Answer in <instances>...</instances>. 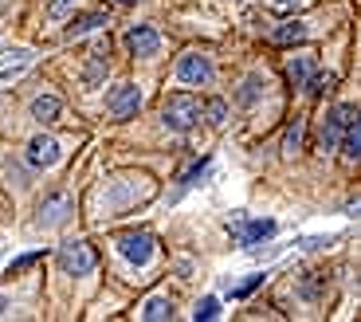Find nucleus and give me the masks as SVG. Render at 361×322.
I'll return each instance as SVG.
<instances>
[{
	"label": "nucleus",
	"mask_w": 361,
	"mask_h": 322,
	"mask_svg": "<svg viewBox=\"0 0 361 322\" xmlns=\"http://www.w3.org/2000/svg\"><path fill=\"white\" fill-rule=\"evenodd\" d=\"M36 260H44V256H39V251H27V256H20V260L12 263V271H24V268H32Z\"/></svg>",
	"instance_id": "412c9836"
},
{
	"label": "nucleus",
	"mask_w": 361,
	"mask_h": 322,
	"mask_svg": "<svg viewBox=\"0 0 361 322\" xmlns=\"http://www.w3.org/2000/svg\"><path fill=\"white\" fill-rule=\"evenodd\" d=\"M154 236L145 232V228H137V232H122L118 236V251L126 256L130 263H149V256H154Z\"/></svg>",
	"instance_id": "20e7f679"
},
{
	"label": "nucleus",
	"mask_w": 361,
	"mask_h": 322,
	"mask_svg": "<svg viewBox=\"0 0 361 322\" xmlns=\"http://www.w3.org/2000/svg\"><path fill=\"white\" fill-rule=\"evenodd\" d=\"M106 24V12H87V16L82 20H71V24H67V36H87V32H94V28H102Z\"/></svg>",
	"instance_id": "f8f14e48"
},
{
	"label": "nucleus",
	"mask_w": 361,
	"mask_h": 322,
	"mask_svg": "<svg viewBox=\"0 0 361 322\" xmlns=\"http://www.w3.org/2000/svg\"><path fill=\"white\" fill-rule=\"evenodd\" d=\"M32 114H36L39 122H55V118H59V99H51V95H39V99L32 102Z\"/></svg>",
	"instance_id": "4468645a"
},
{
	"label": "nucleus",
	"mask_w": 361,
	"mask_h": 322,
	"mask_svg": "<svg viewBox=\"0 0 361 322\" xmlns=\"http://www.w3.org/2000/svg\"><path fill=\"white\" fill-rule=\"evenodd\" d=\"M353 118H357V110H353L350 102H342V107L330 110L326 122H322V130H318V150L334 153L338 150V138H342V130H345V122H353Z\"/></svg>",
	"instance_id": "f03ea898"
},
{
	"label": "nucleus",
	"mask_w": 361,
	"mask_h": 322,
	"mask_svg": "<svg viewBox=\"0 0 361 322\" xmlns=\"http://www.w3.org/2000/svg\"><path fill=\"white\" fill-rule=\"evenodd\" d=\"M310 75H314V59H307V55H298V59L287 63V79L295 83V87H307Z\"/></svg>",
	"instance_id": "9b49d317"
},
{
	"label": "nucleus",
	"mask_w": 361,
	"mask_h": 322,
	"mask_svg": "<svg viewBox=\"0 0 361 322\" xmlns=\"http://www.w3.org/2000/svg\"><path fill=\"white\" fill-rule=\"evenodd\" d=\"M59 161V142H55L51 134H39L27 142V165H36V169H47V165H55Z\"/></svg>",
	"instance_id": "0eeeda50"
},
{
	"label": "nucleus",
	"mask_w": 361,
	"mask_h": 322,
	"mask_svg": "<svg viewBox=\"0 0 361 322\" xmlns=\"http://www.w3.org/2000/svg\"><path fill=\"white\" fill-rule=\"evenodd\" d=\"M161 118H165L169 130L189 134L192 126L204 118V107H200V99H192V95H169V99L161 102Z\"/></svg>",
	"instance_id": "f257e3e1"
},
{
	"label": "nucleus",
	"mask_w": 361,
	"mask_h": 322,
	"mask_svg": "<svg viewBox=\"0 0 361 322\" xmlns=\"http://www.w3.org/2000/svg\"><path fill=\"white\" fill-rule=\"evenodd\" d=\"M302 40H307V28L302 24H283L279 32H275V44L279 47H298Z\"/></svg>",
	"instance_id": "ddd939ff"
},
{
	"label": "nucleus",
	"mask_w": 361,
	"mask_h": 322,
	"mask_svg": "<svg viewBox=\"0 0 361 322\" xmlns=\"http://www.w3.org/2000/svg\"><path fill=\"white\" fill-rule=\"evenodd\" d=\"M102 75H106V67H102V63L94 59V63L87 67V87H99V83H102Z\"/></svg>",
	"instance_id": "aec40b11"
},
{
	"label": "nucleus",
	"mask_w": 361,
	"mask_h": 322,
	"mask_svg": "<svg viewBox=\"0 0 361 322\" xmlns=\"http://www.w3.org/2000/svg\"><path fill=\"white\" fill-rule=\"evenodd\" d=\"M0 314H4V299H0Z\"/></svg>",
	"instance_id": "b1692460"
},
{
	"label": "nucleus",
	"mask_w": 361,
	"mask_h": 322,
	"mask_svg": "<svg viewBox=\"0 0 361 322\" xmlns=\"http://www.w3.org/2000/svg\"><path fill=\"white\" fill-rule=\"evenodd\" d=\"M177 79L189 83V87H204L208 79H212V59L200 52H185L177 59Z\"/></svg>",
	"instance_id": "7ed1b4c3"
},
{
	"label": "nucleus",
	"mask_w": 361,
	"mask_h": 322,
	"mask_svg": "<svg viewBox=\"0 0 361 322\" xmlns=\"http://www.w3.org/2000/svg\"><path fill=\"white\" fill-rule=\"evenodd\" d=\"M204 118H208L212 126H220V122H224V118H228V107H224V99H212V102H208V107H204Z\"/></svg>",
	"instance_id": "dca6fc26"
},
{
	"label": "nucleus",
	"mask_w": 361,
	"mask_h": 322,
	"mask_svg": "<svg viewBox=\"0 0 361 322\" xmlns=\"http://www.w3.org/2000/svg\"><path fill=\"white\" fill-rule=\"evenodd\" d=\"M338 150H342L345 161H357V153H361V126H357V118H353V122H345L342 138H338Z\"/></svg>",
	"instance_id": "9d476101"
},
{
	"label": "nucleus",
	"mask_w": 361,
	"mask_h": 322,
	"mask_svg": "<svg viewBox=\"0 0 361 322\" xmlns=\"http://www.w3.org/2000/svg\"><path fill=\"white\" fill-rule=\"evenodd\" d=\"M255 287H263V275H252V279H244V283H240V287L232 291V299H247V295L255 291Z\"/></svg>",
	"instance_id": "a211bd4d"
},
{
	"label": "nucleus",
	"mask_w": 361,
	"mask_h": 322,
	"mask_svg": "<svg viewBox=\"0 0 361 322\" xmlns=\"http://www.w3.org/2000/svg\"><path fill=\"white\" fill-rule=\"evenodd\" d=\"M126 47L134 55H154L157 47H161V36H157L154 28H145V24L142 28H130V32H126Z\"/></svg>",
	"instance_id": "1a4fd4ad"
},
{
	"label": "nucleus",
	"mask_w": 361,
	"mask_h": 322,
	"mask_svg": "<svg viewBox=\"0 0 361 322\" xmlns=\"http://www.w3.org/2000/svg\"><path fill=\"white\" fill-rule=\"evenodd\" d=\"M220 314V303L216 299H204V303H197V322H208V318H216Z\"/></svg>",
	"instance_id": "f3484780"
},
{
	"label": "nucleus",
	"mask_w": 361,
	"mask_h": 322,
	"mask_svg": "<svg viewBox=\"0 0 361 322\" xmlns=\"http://www.w3.org/2000/svg\"><path fill=\"white\" fill-rule=\"evenodd\" d=\"M114 4H137V0H114Z\"/></svg>",
	"instance_id": "5701e85b"
},
{
	"label": "nucleus",
	"mask_w": 361,
	"mask_h": 322,
	"mask_svg": "<svg viewBox=\"0 0 361 322\" xmlns=\"http://www.w3.org/2000/svg\"><path fill=\"white\" fill-rule=\"evenodd\" d=\"M298 142H302V126H290V130H287V145H283V153H287V157H290V153H295L298 150Z\"/></svg>",
	"instance_id": "6ab92c4d"
},
{
	"label": "nucleus",
	"mask_w": 361,
	"mask_h": 322,
	"mask_svg": "<svg viewBox=\"0 0 361 322\" xmlns=\"http://www.w3.org/2000/svg\"><path fill=\"white\" fill-rule=\"evenodd\" d=\"M67 8H71V0H51V16H63Z\"/></svg>",
	"instance_id": "4be33fe9"
},
{
	"label": "nucleus",
	"mask_w": 361,
	"mask_h": 322,
	"mask_svg": "<svg viewBox=\"0 0 361 322\" xmlns=\"http://www.w3.org/2000/svg\"><path fill=\"white\" fill-rule=\"evenodd\" d=\"M142 318H173V303L169 299H154V303H145Z\"/></svg>",
	"instance_id": "2eb2a0df"
},
{
	"label": "nucleus",
	"mask_w": 361,
	"mask_h": 322,
	"mask_svg": "<svg viewBox=\"0 0 361 322\" xmlns=\"http://www.w3.org/2000/svg\"><path fill=\"white\" fill-rule=\"evenodd\" d=\"M137 107H142V95H137V87L122 83V87L110 90V114H114V118H130V114H137Z\"/></svg>",
	"instance_id": "6e6552de"
},
{
	"label": "nucleus",
	"mask_w": 361,
	"mask_h": 322,
	"mask_svg": "<svg viewBox=\"0 0 361 322\" xmlns=\"http://www.w3.org/2000/svg\"><path fill=\"white\" fill-rule=\"evenodd\" d=\"M275 228H279V224L275 220H252V224H244V216H235V244H240V248H252V244H259V240H271V236H275Z\"/></svg>",
	"instance_id": "423d86ee"
},
{
	"label": "nucleus",
	"mask_w": 361,
	"mask_h": 322,
	"mask_svg": "<svg viewBox=\"0 0 361 322\" xmlns=\"http://www.w3.org/2000/svg\"><path fill=\"white\" fill-rule=\"evenodd\" d=\"M59 263H63V271H71V275H87L90 268H94V248L82 240L67 244L63 251H59Z\"/></svg>",
	"instance_id": "39448f33"
}]
</instances>
